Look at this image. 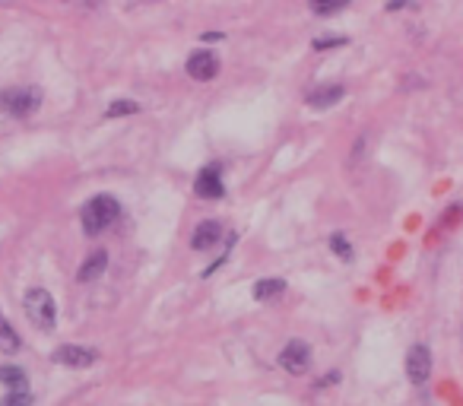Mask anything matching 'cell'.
<instances>
[{
  "instance_id": "9c48e42d",
  "label": "cell",
  "mask_w": 463,
  "mask_h": 406,
  "mask_svg": "<svg viewBox=\"0 0 463 406\" xmlns=\"http://www.w3.org/2000/svg\"><path fill=\"white\" fill-rule=\"evenodd\" d=\"M343 96H346V86L330 83V86H321V89H311L304 96V102L311 105V108H330V105H337Z\"/></svg>"
},
{
  "instance_id": "7a4b0ae2",
  "label": "cell",
  "mask_w": 463,
  "mask_h": 406,
  "mask_svg": "<svg viewBox=\"0 0 463 406\" xmlns=\"http://www.w3.org/2000/svg\"><path fill=\"white\" fill-rule=\"evenodd\" d=\"M22 305H26V317L38 327V331H54L57 302L48 289H29L26 298H22Z\"/></svg>"
},
{
  "instance_id": "5bb4252c",
  "label": "cell",
  "mask_w": 463,
  "mask_h": 406,
  "mask_svg": "<svg viewBox=\"0 0 463 406\" xmlns=\"http://www.w3.org/2000/svg\"><path fill=\"white\" fill-rule=\"evenodd\" d=\"M137 111H140V102H133V99H115L105 108V117H127V115H137Z\"/></svg>"
},
{
  "instance_id": "30bf717a",
  "label": "cell",
  "mask_w": 463,
  "mask_h": 406,
  "mask_svg": "<svg viewBox=\"0 0 463 406\" xmlns=\"http://www.w3.org/2000/svg\"><path fill=\"white\" fill-rule=\"evenodd\" d=\"M219 238H222V226L216 219H207V222H200V226L194 229V238H191V245H194V251H210Z\"/></svg>"
},
{
  "instance_id": "8fae6325",
  "label": "cell",
  "mask_w": 463,
  "mask_h": 406,
  "mask_svg": "<svg viewBox=\"0 0 463 406\" xmlns=\"http://www.w3.org/2000/svg\"><path fill=\"white\" fill-rule=\"evenodd\" d=\"M105 267H108V254H105V251H92V254L80 263L76 280H80V282H92V280H98V276L105 273Z\"/></svg>"
},
{
  "instance_id": "7402d4cb",
  "label": "cell",
  "mask_w": 463,
  "mask_h": 406,
  "mask_svg": "<svg viewBox=\"0 0 463 406\" xmlns=\"http://www.w3.org/2000/svg\"><path fill=\"white\" fill-rule=\"evenodd\" d=\"M0 3H13V0H0Z\"/></svg>"
},
{
  "instance_id": "44dd1931",
  "label": "cell",
  "mask_w": 463,
  "mask_h": 406,
  "mask_svg": "<svg viewBox=\"0 0 463 406\" xmlns=\"http://www.w3.org/2000/svg\"><path fill=\"white\" fill-rule=\"evenodd\" d=\"M70 3H83V7H98L102 0H70Z\"/></svg>"
},
{
  "instance_id": "ffe728a7",
  "label": "cell",
  "mask_w": 463,
  "mask_h": 406,
  "mask_svg": "<svg viewBox=\"0 0 463 406\" xmlns=\"http://www.w3.org/2000/svg\"><path fill=\"white\" fill-rule=\"evenodd\" d=\"M403 7H409V0H390L388 3V10H403Z\"/></svg>"
},
{
  "instance_id": "e0dca14e",
  "label": "cell",
  "mask_w": 463,
  "mask_h": 406,
  "mask_svg": "<svg viewBox=\"0 0 463 406\" xmlns=\"http://www.w3.org/2000/svg\"><path fill=\"white\" fill-rule=\"evenodd\" d=\"M0 406H32V393L29 391H10L0 400Z\"/></svg>"
},
{
  "instance_id": "5b68a950",
  "label": "cell",
  "mask_w": 463,
  "mask_h": 406,
  "mask_svg": "<svg viewBox=\"0 0 463 406\" xmlns=\"http://www.w3.org/2000/svg\"><path fill=\"white\" fill-rule=\"evenodd\" d=\"M279 365H283L289 375H304L308 365H311V349H308V343H304V340L286 343L283 352H279Z\"/></svg>"
},
{
  "instance_id": "277c9868",
  "label": "cell",
  "mask_w": 463,
  "mask_h": 406,
  "mask_svg": "<svg viewBox=\"0 0 463 406\" xmlns=\"http://www.w3.org/2000/svg\"><path fill=\"white\" fill-rule=\"evenodd\" d=\"M187 76L197 80V83H210L219 76V57L216 51H194V55L187 57Z\"/></svg>"
},
{
  "instance_id": "d6986e66",
  "label": "cell",
  "mask_w": 463,
  "mask_h": 406,
  "mask_svg": "<svg viewBox=\"0 0 463 406\" xmlns=\"http://www.w3.org/2000/svg\"><path fill=\"white\" fill-rule=\"evenodd\" d=\"M346 42H349V38H343V35H333V38H318V42H314V51H327V48H343Z\"/></svg>"
},
{
  "instance_id": "6da1fadb",
  "label": "cell",
  "mask_w": 463,
  "mask_h": 406,
  "mask_svg": "<svg viewBox=\"0 0 463 406\" xmlns=\"http://www.w3.org/2000/svg\"><path fill=\"white\" fill-rule=\"evenodd\" d=\"M121 216V203L111 194H96L89 203H83L80 210V222H83L86 235H98L105 229H111Z\"/></svg>"
},
{
  "instance_id": "4fadbf2b",
  "label": "cell",
  "mask_w": 463,
  "mask_h": 406,
  "mask_svg": "<svg viewBox=\"0 0 463 406\" xmlns=\"http://www.w3.org/2000/svg\"><path fill=\"white\" fill-rule=\"evenodd\" d=\"M0 381H3L10 391H29L26 372H22V368H16V365H0Z\"/></svg>"
},
{
  "instance_id": "8992f818",
  "label": "cell",
  "mask_w": 463,
  "mask_h": 406,
  "mask_svg": "<svg viewBox=\"0 0 463 406\" xmlns=\"http://www.w3.org/2000/svg\"><path fill=\"white\" fill-rule=\"evenodd\" d=\"M429 375H432V352H429V346L416 343L406 356V378L413 381L416 387H422L429 381Z\"/></svg>"
},
{
  "instance_id": "52a82bcc",
  "label": "cell",
  "mask_w": 463,
  "mask_h": 406,
  "mask_svg": "<svg viewBox=\"0 0 463 406\" xmlns=\"http://www.w3.org/2000/svg\"><path fill=\"white\" fill-rule=\"evenodd\" d=\"M51 358L57 365H67V368H89V365L98 362V352L89 349V346H57Z\"/></svg>"
},
{
  "instance_id": "7c38bea8",
  "label": "cell",
  "mask_w": 463,
  "mask_h": 406,
  "mask_svg": "<svg viewBox=\"0 0 463 406\" xmlns=\"http://www.w3.org/2000/svg\"><path fill=\"white\" fill-rule=\"evenodd\" d=\"M283 292H286V280H279V276H267V280H257V286H254V298H257V302H263V305L277 302Z\"/></svg>"
},
{
  "instance_id": "ba28073f",
  "label": "cell",
  "mask_w": 463,
  "mask_h": 406,
  "mask_svg": "<svg viewBox=\"0 0 463 406\" xmlns=\"http://www.w3.org/2000/svg\"><path fill=\"white\" fill-rule=\"evenodd\" d=\"M194 191H197V197H203V200H219L222 194H226L222 178H219V166L203 168V172L197 175V181H194Z\"/></svg>"
},
{
  "instance_id": "3957f363",
  "label": "cell",
  "mask_w": 463,
  "mask_h": 406,
  "mask_svg": "<svg viewBox=\"0 0 463 406\" xmlns=\"http://www.w3.org/2000/svg\"><path fill=\"white\" fill-rule=\"evenodd\" d=\"M38 105H42V92L35 86H13L0 92V108L10 117H29L38 111Z\"/></svg>"
},
{
  "instance_id": "9a60e30c",
  "label": "cell",
  "mask_w": 463,
  "mask_h": 406,
  "mask_svg": "<svg viewBox=\"0 0 463 406\" xmlns=\"http://www.w3.org/2000/svg\"><path fill=\"white\" fill-rule=\"evenodd\" d=\"M349 7V0H311V13L314 16H333L339 10Z\"/></svg>"
},
{
  "instance_id": "ac0fdd59",
  "label": "cell",
  "mask_w": 463,
  "mask_h": 406,
  "mask_svg": "<svg viewBox=\"0 0 463 406\" xmlns=\"http://www.w3.org/2000/svg\"><path fill=\"white\" fill-rule=\"evenodd\" d=\"M330 248L337 251V254L343 257V261H353V245H349V241H346L343 235H333V238H330Z\"/></svg>"
},
{
  "instance_id": "2e32d148",
  "label": "cell",
  "mask_w": 463,
  "mask_h": 406,
  "mask_svg": "<svg viewBox=\"0 0 463 406\" xmlns=\"http://www.w3.org/2000/svg\"><path fill=\"white\" fill-rule=\"evenodd\" d=\"M16 349H20V337H16V331L10 327V324H0V352H3V356H13Z\"/></svg>"
}]
</instances>
